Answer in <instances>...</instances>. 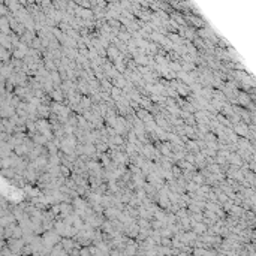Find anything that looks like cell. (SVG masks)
I'll use <instances>...</instances> for the list:
<instances>
[{
  "label": "cell",
  "instance_id": "cell-8",
  "mask_svg": "<svg viewBox=\"0 0 256 256\" xmlns=\"http://www.w3.org/2000/svg\"><path fill=\"white\" fill-rule=\"evenodd\" d=\"M205 216H208L210 219H216V214L213 211H205Z\"/></svg>",
  "mask_w": 256,
  "mask_h": 256
},
{
  "label": "cell",
  "instance_id": "cell-1",
  "mask_svg": "<svg viewBox=\"0 0 256 256\" xmlns=\"http://www.w3.org/2000/svg\"><path fill=\"white\" fill-rule=\"evenodd\" d=\"M50 97H51V102H57V103H63V100H65V94L61 93V90L58 87H55L54 90L50 93Z\"/></svg>",
  "mask_w": 256,
  "mask_h": 256
},
{
  "label": "cell",
  "instance_id": "cell-3",
  "mask_svg": "<svg viewBox=\"0 0 256 256\" xmlns=\"http://www.w3.org/2000/svg\"><path fill=\"white\" fill-rule=\"evenodd\" d=\"M33 142H35L36 146L42 147V146H45V144H47L48 141H47V139H45V138H44L42 135H35V136H33Z\"/></svg>",
  "mask_w": 256,
  "mask_h": 256
},
{
  "label": "cell",
  "instance_id": "cell-6",
  "mask_svg": "<svg viewBox=\"0 0 256 256\" xmlns=\"http://www.w3.org/2000/svg\"><path fill=\"white\" fill-rule=\"evenodd\" d=\"M8 24H9V21L6 18H0V29H2V30L6 32V30H8Z\"/></svg>",
  "mask_w": 256,
  "mask_h": 256
},
{
  "label": "cell",
  "instance_id": "cell-9",
  "mask_svg": "<svg viewBox=\"0 0 256 256\" xmlns=\"http://www.w3.org/2000/svg\"><path fill=\"white\" fill-rule=\"evenodd\" d=\"M204 228H205V226H204V225H201V223H199V225H196V231H198V232L204 231Z\"/></svg>",
  "mask_w": 256,
  "mask_h": 256
},
{
  "label": "cell",
  "instance_id": "cell-7",
  "mask_svg": "<svg viewBox=\"0 0 256 256\" xmlns=\"http://www.w3.org/2000/svg\"><path fill=\"white\" fill-rule=\"evenodd\" d=\"M156 217L159 220H165V211H156Z\"/></svg>",
  "mask_w": 256,
  "mask_h": 256
},
{
  "label": "cell",
  "instance_id": "cell-2",
  "mask_svg": "<svg viewBox=\"0 0 256 256\" xmlns=\"http://www.w3.org/2000/svg\"><path fill=\"white\" fill-rule=\"evenodd\" d=\"M105 53H107V60H108V61H111V63H112V61H114V60H115V58L120 55L118 50H117L114 45H110V47L105 50Z\"/></svg>",
  "mask_w": 256,
  "mask_h": 256
},
{
  "label": "cell",
  "instance_id": "cell-4",
  "mask_svg": "<svg viewBox=\"0 0 256 256\" xmlns=\"http://www.w3.org/2000/svg\"><path fill=\"white\" fill-rule=\"evenodd\" d=\"M192 181L196 184V186H202V184H204V177H202L199 172H195L193 177H192Z\"/></svg>",
  "mask_w": 256,
  "mask_h": 256
},
{
  "label": "cell",
  "instance_id": "cell-5",
  "mask_svg": "<svg viewBox=\"0 0 256 256\" xmlns=\"http://www.w3.org/2000/svg\"><path fill=\"white\" fill-rule=\"evenodd\" d=\"M198 187H199V186H196L193 181H187V183H186V192H196Z\"/></svg>",
  "mask_w": 256,
  "mask_h": 256
}]
</instances>
